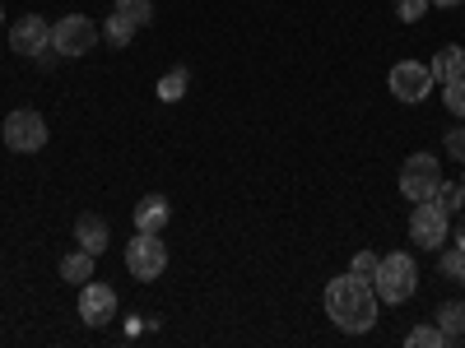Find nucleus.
Here are the masks:
<instances>
[{"instance_id":"1","label":"nucleus","mask_w":465,"mask_h":348,"mask_svg":"<svg viewBox=\"0 0 465 348\" xmlns=\"http://www.w3.org/2000/svg\"><path fill=\"white\" fill-rule=\"evenodd\" d=\"M377 312H381V302L372 293L368 279H354V275H340L326 284V316L335 330L344 334H368L377 325Z\"/></svg>"},{"instance_id":"2","label":"nucleus","mask_w":465,"mask_h":348,"mask_svg":"<svg viewBox=\"0 0 465 348\" xmlns=\"http://www.w3.org/2000/svg\"><path fill=\"white\" fill-rule=\"evenodd\" d=\"M414 288H419V265H414V256H410V251L381 256L377 275H372V293H377V302H381V306H401V302L414 297Z\"/></svg>"},{"instance_id":"3","label":"nucleus","mask_w":465,"mask_h":348,"mask_svg":"<svg viewBox=\"0 0 465 348\" xmlns=\"http://www.w3.org/2000/svg\"><path fill=\"white\" fill-rule=\"evenodd\" d=\"M126 269L140 284H153L168 269V246H163V232H135L131 246H126Z\"/></svg>"},{"instance_id":"4","label":"nucleus","mask_w":465,"mask_h":348,"mask_svg":"<svg viewBox=\"0 0 465 348\" xmlns=\"http://www.w3.org/2000/svg\"><path fill=\"white\" fill-rule=\"evenodd\" d=\"M442 186V163L433 159V153H410V159L401 163V196L405 200H433V190Z\"/></svg>"},{"instance_id":"5","label":"nucleus","mask_w":465,"mask_h":348,"mask_svg":"<svg viewBox=\"0 0 465 348\" xmlns=\"http://www.w3.org/2000/svg\"><path fill=\"white\" fill-rule=\"evenodd\" d=\"M451 237V214H442L433 200H419L410 214V242L419 251H442Z\"/></svg>"},{"instance_id":"6","label":"nucleus","mask_w":465,"mask_h":348,"mask_svg":"<svg viewBox=\"0 0 465 348\" xmlns=\"http://www.w3.org/2000/svg\"><path fill=\"white\" fill-rule=\"evenodd\" d=\"M98 37H103V28L89 14H65L52 24V52L56 56H84V52H94Z\"/></svg>"},{"instance_id":"7","label":"nucleus","mask_w":465,"mask_h":348,"mask_svg":"<svg viewBox=\"0 0 465 348\" xmlns=\"http://www.w3.org/2000/svg\"><path fill=\"white\" fill-rule=\"evenodd\" d=\"M0 140H5L15 153H37V149H47V121H43V111H33V107L10 111L5 126H0Z\"/></svg>"},{"instance_id":"8","label":"nucleus","mask_w":465,"mask_h":348,"mask_svg":"<svg viewBox=\"0 0 465 348\" xmlns=\"http://www.w3.org/2000/svg\"><path fill=\"white\" fill-rule=\"evenodd\" d=\"M433 84H438V80H433V70H429V65H419V61H396L391 74H386V89H391L401 102H423Z\"/></svg>"},{"instance_id":"9","label":"nucleus","mask_w":465,"mask_h":348,"mask_svg":"<svg viewBox=\"0 0 465 348\" xmlns=\"http://www.w3.org/2000/svg\"><path fill=\"white\" fill-rule=\"evenodd\" d=\"M116 312H122V306H116V288L112 284H98V279L80 284V321L89 330H103Z\"/></svg>"},{"instance_id":"10","label":"nucleus","mask_w":465,"mask_h":348,"mask_svg":"<svg viewBox=\"0 0 465 348\" xmlns=\"http://www.w3.org/2000/svg\"><path fill=\"white\" fill-rule=\"evenodd\" d=\"M10 47H15L19 56H28V61L47 56V52H52V28H47V19H43V14H24V19L10 28Z\"/></svg>"},{"instance_id":"11","label":"nucleus","mask_w":465,"mask_h":348,"mask_svg":"<svg viewBox=\"0 0 465 348\" xmlns=\"http://www.w3.org/2000/svg\"><path fill=\"white\" fill-rule=\"evenodd\" d=\"M168 218H173V205L163 196H144L135 205V232H163Z\"/></svg>"},{"instance_id":"12","label":"nucleus","mask_w":465,"mask_h":348,"mask_svg":"<svg viewBox=\"0 0 465 348\" xmlns=\"http://www.w3.org/2000/svg\"><path fill=\"white\" fill-rule=\"evenodd\" d=\"M74 242H80L89 256H103L107 242H112V232H107V223L98 214H80V223H74Z\"/></svg>"},{"instance_id":"13","label":"nucleus","mask_w":465,"mask_h":348,"mask_svg":"<svg viewBox=\"0 0 465 348\" xmlns=\"http://www.w3.org/2000/svg\"><path fill=\"white\" fill-rule=\"evenodd\" d=\"M429 70H433V80L438 84H447V80H460V74H465V47H442L433 61H429Z\"/></svg>"},{"instance_id":"14","label":"nucleus","mask_w":465,"mask_h":348,"mask_svg":"<svg viewBox=\"0 0 465 348\" xmlns=\"http://www.w3.org/2000/svg\"><path fill=\"white\" fill-rule=\"evenodd\" d=\"M94 260H98V256H89L84 246H74V251L61 260V279H65V284H74V288L89 284V279H94Z\"/></svg>"},{"instance_id":"15","label":"nucleus","mask_w":465,"mask_h":348,"mask_svg":"<svg viewBox=\"0 0 465 348\" xmlns=\"http://www.w3.org/2000/svg\"><path fill=\"white\" fill-rule=\"evenodd\" d=\"M438 330L447 334V343L465 339V302H442L438 306Z\"/></svg>"},{"instance_id":"16","label":"nucleus","mask_w":465,"mask_h":348,"mask_svg":"<svg viewBox=\"0 0 465 348\" xmlns=\"http://www.w3.org/2000/svg\"><path fill=\"white\" fill-rule=\"evenodd\" d=\"M103 37H107V43L116 47V52H122V47H131V37H135V24L131 19H122V14H107V24H103Z\"/></svg>"},{"instance_id":"17","label":"nucleus","mask_w":465,"mask_h":348,"mask_svg":"<svg viewBox=\"0 0 465 348\" xmlns=\"http://www.w3.org/2000/svg\"><path fill=\"white\" fill-rule=\"evenodd\" d=\"M405 348H447V334L438 325H414L405 334Z\"/></svg>"},{"instance_id":"18","label":"nucleus","mask_w":465,"mask_h":348,"mask_svg":"<svg viewBox=\"0 0 465 348\" xmlns=\"http://www.w3.org/2000/svg\"><path fill=\"white\" fill-rule=\"evenodd\" d=\"M433 205H438L442 214H456V209L465 205V186H456V181H442V186L433 190Z\"/></svg>"},{"instance_id":"19","label":"nucleus","mask_w":465,"mask_h":348,"mask_svg":"<svg viewBox=\"0 0 465 348\" xmlns=\"http://www.w3.org/2000/svg\"><path fill=\"white\" fill-rule=\"evenodd\" d=\"M116 14H122V19H131L135 28H144L149 19H153V5H149V0H116V5H112Z\"/></svg>"},{"instance_id":"20","label":"nucleus","mask_w":465,"mask_h":348,"mask_svg":"<svg viewBox=\"0 0 465 348\" xmlns=\"http://www.w3.org/2000/svg\"><path fill=\"white\" fill-rule=\"evenodd\" d=\"M182 93H186V70L177 65V70H168L159 80V102H177Z\"/></svg>"},{"instance_id":"21","label":"nucleus","mask_w":465,"mask_h":348,"mask_svg":"<svg viewBox=\"0 0 465 348\" xmlns=\"http://www.w3.org/2000/svg\"><path fill=\"white\" fill-rule=\"evenodd\" d=\"M442 102H447L451 116H460V121H465V74H460V80H447V84H442Z\"/></svg>"},{"instance_id":"22","label":"nucleus","mask_w":465,"mask_h":348,"mask_svg":"<svg viewBox=\"0 0 465 348\" xmlns=\"http://www.w3.org/2000/svg\"><path fill=\"white\" fill-rule=\"evenodd\" d=\"M377 265H381V256H377V251H359V256H354V265H349V275H354V279H368V284H372Z\"/></svg>"},{"instance_id":"23","label":"nucleus","mask_w":465,"mask_h":348,"mask_svg":"<svg viewBox=\"0 0 465 348\" xmlns=\"http://www.w3.org/2000/svg\"><path fill=\"white\" fill-rule=\"evenodd\" d=\"M429 10H433L429 0H396V14H401V24H419Z\"/></svg>"},{"instance_id":"24","label":"nucleus","mask_w":465,"mask_h":348,"mask_svg":"<svg viewBox=\"0 0 465 348\" xmlns=\"http://www.w3.org/2000/svg\"><path fill=\"white\" fill-rule=\"evenodd\" d=\"M460 269H465V251H460V246L442 251V275H447V279H460Z\"/></svg>"},{"instance_id":"25","label":"nucleus","mask_w":465,"mask_h":348,"mask_svg":"<svg viewBox=\"0 0 465 348\" xmlns=\"http://www.w3.org/2000/svg\"><path fill=\"white\" fill-rule=\"evenodd\" d=\"M442 144H447V153H451V159H456V163H465V126H451Z\"/></svg>"},{"instance_id":"26","label":"nucleus","mask_w":465,"mask_h":348,"mask_svg":"<svg viewBox=\"0 0 465 348\" xmlns=\"http://www.w3.org/2000/svg\"><path fill=\"white\" fill-rule=\"evenodd\" d=\"M429 5H442V10H456V5H465V0H429Z\"/></svg>"},{"instance_id":"27","label":"nucleus","mask_w":465,"mask_h":348,"mask_svg":"<svg viewBox=\"0 0 465 348\" xmlns=\"http://www.w3.org/2000/svg\"><path fill=\"white\" fill-rule=\"evenodd\" d=\"M456 246L465 251V223H456Z\"/></svg>"},{"instance_id":"28","label":"nucleus","mask_w":465,"mask_h":348,"mask_svg":"<svg viewBox=\"0 0 465 348\" xmlns=\"http://www.w3.org/2000/svg\"><path fill=\"white\" fill-rule=\"evenodd\" d=\"M0 24H5V5H0Z\"/></svg>"},{"instance_id":"29","label":"nucleus","mask_w":465,"mask_h":348,"mask_svg":"<svg viewBox=\"0 0 465 348\" xmlns=\"http://www.w3.org/2000/svg\"><path fill=\"white\" fill-rule=\"evenodd\" d=\"M460 284H465V269H460Z\"/></svg>"},{"instance_id":"30","label":"nucleus","mask_w":465,"mask_h":348,"mask_svg":"<svg viewBox=\"0 0 465 348\" xmlns=\"http://www.w3.org/2000/svg\"><path fill=\"white\" fill-rule=\"evenodd\" d=\"M460 186H465V177H460Z\"/></svg>"}]
</instances>
